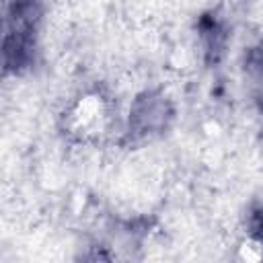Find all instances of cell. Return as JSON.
Returning a JSON list of instances; mask_svg holds the SVG:
<instances>
[{
	"mask_svg": "<svg viewBox=\"0 0 263 263\" xmlns=\"http://www.w3.org/2000/svg\"><path fill=\"white\" fill-rule=\"evenodd\" d=\"M39 21V6L35 0H8L4 16V70L21 72L33 60L35 27Z\"/></svg>",
	"mask_w": 263,
	"mask_h": 263,
	"instance_id": "obj_1",
	"label": "cell"
},
{
	"mask_svg": "<svg viewBox=\"0 0 263 263\" xmlns=\"http://www.w3.org/2000/svg\"><path fill=\"white\" fill-rule=\"evenodd\" d=\"M199 31H201V35L205 39V47H208L210 60L216 62L220 58V53H222V47H224V29L220 27V23L214 16L205 14L199 21Z\"/></svg>",
	"mask_w": 263,
	"mask_h": 263,
	"instance_id": "obj_2",
	"label": "cell"
},
{
	"mask_svg": "<svg viewBox=\"0 0 263 263\" xmlns=\"http://www.w3.org/2000/svg\"><path fill=\"white\" fill-rule=\"evenodd\" d=\"M247 70L251 72L255 84H257V103L263 111V49L253 47L247 55Z\"/></svg>",
	"mask_w": 263,
	"mask_h": 263,
	"instance_id": "obj_3",
	"label": "cell"
},
{
	"mask_svg": "<svg viewBox=\"0 0 263 263\" xmlns=\"http://www.w3.org/2000/svg\"><path fill=\"white\" fill-rule=\"evenodd\" d=\"M249 228H251L253 238L263 247V208H259V210H255V212L251 214Z\"/></svg>",
	"mask_w": 263,
	"mask_h": 263,
	"instance_id": "obj_4",
	"label": "cell"
}]
</instances>
